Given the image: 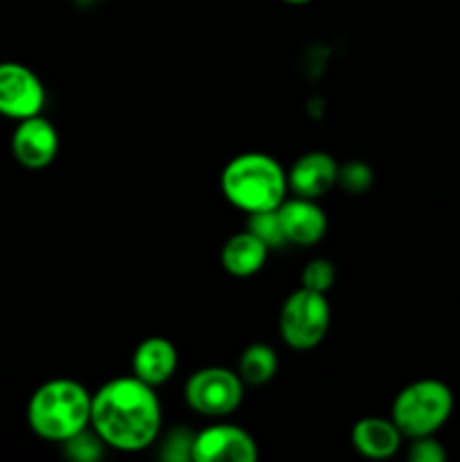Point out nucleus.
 Segmentation results:
<instances>
[{
	"label": "nucleus",
	"mask_w": 460,
	"mask_h": 462,
	"mask_svg": "<svg viewBox=\"0 0 460 462\" xmlns=\"http://www.w3.org/2000/svg\"><path fill=\"white\" fill-rule=\"evenodd\" d=\"M90 427L108 449L122 454L149 449L162 431V406L156 388L133 374L102 383L93 393Z\"/></svg>",
	"instance_id": "1"
},
{
	"label": "nucleus",
	"mask_w": 460,
	"mask_h": 462,
	"mask_svg": "<svg viewBox=\"0 0 460 462\" xmlns=\"http://www.w3.org/2000/svg\"><path fill=\"white\" fill-rule=\"evenodd\" d=\"M221 194L230 206L246 212L278 210L289 197L287 170L273 156L246 152L225 162L221 171Z\"/></svg>",
	"instance_id": "2"
},
{
	"label": "nucleus",
	"mask_w": 460,
	"mask_h": 462,
	"mask_svg": "<svg viewBox=\"0 0 460 462\" xmlns=\"http://www.w3.org/2000/svg\"><path fill=\"white\" fill-rule=\"evenodd\" d=\"M93 393L75 379H50L32 393L27 402V424L48 442H66L90 427Z\"/></svg>",
	"instance_id": "3"
},
{
	"label": "nucleus",
	"mask_w": 460,
	"mask_h": 462,
	"mask_svg": "<svg viewBox=\"0 0 460 462\" xmlns=\"http://www.w3.org/2000/svg\"><path fill=\"white\" fill-rule=\"evenodd\" d=\"M454 393L440 379H418L397 393L391 418L404 438L436 436L454 413Z\"/></svg>",
	"instance_id": "4"
},
{
	"label": "nucleus",
	"mask_w": 460,
	"mask_h": 462,
	"mask_svg": "<svg viewBox=\"0 0 460 462\" xmlns=\"http://www.w3.org/2000/svg\"><path fill=\"white\" fill-rule=\"evenodd\" d=\"M332 323V307L325 293L311 289H296L280 310L278 329L291 350H314L327 337Z\"/></svg>",
	"instance_id": "5"
},
{
	"label": "nucleus",
	"mask_w": 460,
	"mask_h": 462,
	"mask_svg": "<svg viewBox=\"0 0 460 462\" xmlns=\"http://www.w3.org/2000/svg\"><path fill=\"white\" fill-rule=\"evenodd\" d=\"M244 388L235 370L224 365H207L188 377L183 388L185 404L203 418H228L242 406Z\"/></svg>",
	"instance_id": "6"
},
{
	"label": "nucleus",
	"mask_w": 460,
	"mask_h": 462,
	"mask_svg": "<svg viewBox=\"0 0 460 462\" xmlns=\"http://www.w3.org/2000/svg\"><path fill=\"white\" fill-rule=\"evenodd\" d=\"M45 86L30 66L18 61H0V116L25 120L39 116L45 106Z\"/></svg>",
	"instance_id": "7"
},
{
	"label": "nucleus",
	"mask_w": 460,
	"mask_h": 462,
	"mask_svg": "<svg viewBox=\"0 0 460 462\" xmlns=\"http://www.w3.org/2000/svg\"><path fill=\"white\" fill-rule=\"evenodd\" d=\"M260 458L255 438L237 424H212L197 431L194 462H255Z\"/></svg>",
	"instance_id": "8"
},
{
	"label": "nucleus",
	"mask_w": 460,
	"mask_h": 462,
	"mask_svg": "<svg viewBox=\"0 0 460 462\" xmlns=\"http://www.w3.org/2000/svg\"><path fill=\"white\" fill-rule=\"evenodd\" d=\"M59 147L61 143H59L57 126L41 113L18 120L12 134V153L18 165H23L25 170H43V167L52 165Z\"/></svg>",
	"instance_id": "9"
},
{
	"label": "nucleus",
	"mask_w": 460,
	"mask_h": 462,
	"mask_svg": "<svg viewBox=\"0 0 460 462\" xmlns=\"http://www.w3.org/2000/svg\"><path fill=\"white\" fill-rule=\"evenodd\" d=\"M287 244L296 246H314L327 233V215L318 201L305 197H287L278 208Z\"/></svg>",
	"instance_id": "10"
},
{
	"label": "nucleus",
	"mask_w": 460,
	"mask_h": 462,
	"mask_svg": "<svg viewBox=\"0 0 460 462\" xmlns=\"http://www.w3.org/2000/svg\"><path fill=\"white\" fill-rule=\"evenodd\" d=\"M338 162L327 152H307L287 170L289 192L318 201L336 185Z\"/></svg>",
	"instance_id": "11"
},
{
	"label": "nucleus",
	"mask_w": 460,
	"mask_h": 462,
	"mask_svg": "<svg viewBox=\"0 0 460 462\" xmlns=\"http://www.w3.org/2000/svg\"><path fill=\"white\" fill-rule=\"evenodd\" d=\"M179 368V350L165 337H149L138 343L131 356V374L158 388L170 382Z\"/></svg>",
	"instance_id": "12"
},
{
	"label": "nucleus",
	"mask_w": 460,
	"mask_h": 462,
	"mask_svg": "<svg viewBox=\"0 0 460 462\" xmlns=\"http://www.w3.org/2000/svg\"><path fill=\"white\" fill-rule=\"evenodd\" d=\"M404 433L400 431L392 418H379V415H368V418L356 420L350 431V442L363 458L370 460H386L392 458L401 449Z\"/></svg>",
	"instance_id": "13"
},
{
	"label": "nucleus",
	"mask_w": 460,
	"mask_h": 462,
	"mask_svg": "<svg viewBox=\"0 0 460 462\" xmlns=\"http://www.w3.org/2000/svg\"><path fill=\"white\" fill-rule=\"evenodd\" d=\"M269 253V248L255 235L242 230V233L225 239V244L221 246L219 260L225 273L235 275V278H253V275L264 269Z\"/></svg>",
	"instance_id": "14"
},
{
	"label": "nucleus",
	"mask_w": 460,
	"mask_h": 462,
	"mask_svg": "<svg viewBox=\"0 0 460 462\" xmlns=\"http://www.w3.org/2000/svg\"><path fill=\"white\" fill-rule=\"evenodd\" d=\"M278 368V352L266 343H253L239 356L237 374L246 386H264L275 377Z\"/></svg>",
	"instance_id": "15"
},
{
	"label": "nucleus",
	"mask_w": 460,
	"mask_h": 462,
	"mask_svg": "<svg viewBox=\"0 0 460 462\" xmlns=\"http://www.w3.org/2000/svg\"><path fill=\"white\" fill-rule=\"evenodd\" d=\"M197 431L189 429L188 424H179V427L170 429V431L158 436V458L165 462H188L192 460V447Z\"/></svg>",
	"instance_id": "16"
},
{
	"label": "nucleus",
	"mask_w": 460,
	"mask_h": 462,
	"mask_svg": "<svg viewBox=\"0 0 460 462\" xmlns=\"http://www.w3.org/2000/svg\"><path fill=\"white\" fill-rule=\"evenodd\" d=\"M246 230L251 235H255L269 251H278V248H282L287 244L278 210L251 212L246 221Z\"/></svg>",
	"instance_id": "17"
},
{
	"label": "nucleus",
	"mask_w": 460,
	"mask_h": 462,
	"mask_svg": "<svg viewBox=\"0 0 460 462\" xmlns=\"http://www.w3.org/2000/svg\"><path fill=\"white\" fill-rule=\"evenodd\" d=\"M63 456L68 460L75 462H97L104 458L108 447L104 445L102 438L95 433L93 427H86L84 431L75 433L72 438H68L66 442H61Z\"/></svg>",
	"instance_id": "18"
},
{
	"label": "nucleus",
	"mask_w": 460,
	"mask_h": 462,
	"mask_svg": "<svg viewBox=\"0 0 460 462\" xmlns=\"http://www.w3.org/2000/svg\"><path fill=\"white\" fill-rule=\"evenodd\" d=\"M374 183V171L368 162L363 161H347L338 165V179L336 185L345 194H365Z\"/></svg>",
	"instance_id": "19"
},
{
	"label": "nucleus",
	"mask_w": 460,
	"mask_h": 462,
	"mask_svg": "<svg viewBox=\"0 0 460 462\" xmlns=\"http://www.w3.org/2000/svg\"><path fill=\"white\" fill-rule=\"evenodd\" d=\"M334 280H336V269H334L332 262L318 257V260L307 262V266L302 269L300 287L318 293H327L334 287Z\"/></svg>",
	"instance_id": "20"
},
{
	"label": "nucleus",
	"mask_w": 460,
	"mask_h": 462,
	"mask_svg": "<svg viewBox=\"0 0 460 462\" xmlns=\"http://www.w3.org/2000/svg\"><path fill=\"white\" fill-rule=\"evenodd\" d=\"M406 458H409V462H445L446 451L436 436L410 438Z\"/></svg>",
	"instance_id": "21"
},
{
	"label": "nucleus",
	"mask_w": 460,
	"mask_h": 462,
	"mask_svg": "<svg viewBox=\"0 0 460 462\" xmlns=\"http://www.w3.org/2000/svg\"><path fill=\"white\" fill-rule=\"evenodd\" d=\"M282 3H287V5H293V7H300V5H307V3H311V0H282Z\"/></svg>",
	"instance_id": "22"
}]
</instances>
